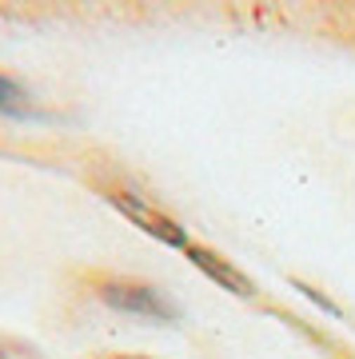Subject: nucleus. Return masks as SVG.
Here are the masks:
<instances>
[{"instance_id":"obj_1","label":"nucleus","mask_w":355,"mask_h":359,"mask_svg":"<svg viewBox=\"0 0 355 359\" xmlns=\"http://www.w3.org/2000/svg\"><path fill=\"white\" fill-rule=\"evenodd\" d=\"M96 295H100L108 308L140 316V320H156V323H176L180 320V308L160 292V287H152V283L104 276V280H96Z\"/></svg>"},{"instance_id":"obj_2","label":"nucleus","mask_w":355,"mask_h":359,"mask_svg":"<svg viewBox=\"0 0 355 359\" xmlns=\"http://www.w3.org/2000/svg\"><path fill=\"white\" fill-rule=\"evenodd\" d=\"M104 200H108L128 224H136L144 236H152V240H160V244H168V248H180V252L192 248L188 231L180 228L172 216H164L160 208H152L148 200H140V196H132V192H104Z\"/></svg>"},{"instance_id":"obj_3","label":"nucleus","mask_w":355,"mask_h":359,"mask_svg":"<svg viewBox=\"0 0 355 359\" xmlns=\"http://www.w3.org/2000/svg\"><path fill=\"white\" fill-rule=\"evenodd\" d=\"M184 256H188L192 264H196V268H200L212 283H220L224 292L240 295V299H252V295H255V283L248 280V276H243V271L236 268L232 259L220 256V252H212V248H203V244H192L188 252H184Z\"/></svg>"},{"instance_id":"obj_4","label":"nucleus","mask_w":355,"mask_h":359,"mask_svg":"<svg viewBox=\"0 0 355 359\" xmlns=\"http://www.w3.org/2000/svg\"><path fill=\"white\" fill-rule=\"evenodd\" d=\"M0 112L4 116H28L32 108H28V92L16 84L8 72H0Z\"/></svg>"},{"instance_id":"obj_5","label":"nucleus","mask_w":355,"mask_h":359,"mask_svg":"<svg viewBox=\"0 0 355 359\" xmlns=\"http://www.w3.org/2000/svg\"><path fill=\"white\" fill-rule=\"evenodd\" d=\"M116 359H144V355H116Z\"/></svg>"}]
</instances>
